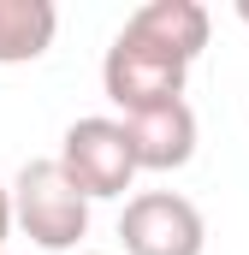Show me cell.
Segmentation results:
<instances>
[{
	"label": "cell",
	"mask_w": 249,
	"mask_h": 255,
	"mask_svg": "<svg viewBox=\"0 0 249 255\" xmlns=\"http://www.w3.org/2000/svg\"><path fill=\"white\" fill-rule=\"evenodd\" d=\"M60 36V6L54 0H0V65L42 60Z\"/></svg>",
	"instance_id": "obj_7"
},
{
	"label": "cell",
	"mask_w": 249,
	"mask_h": 255,
	"mask_svg": "<svg viewBox=\"0 0 249 255\" xmlns=\"http://www.w3.org/2000/svg\"><path fill=\"white\" fill-rule=\"evenodd\" d=\"M124 255H202L208 250V220L178 190H142L119 214Z\"/></svg>",
	"instance_id": "obj_4"
},
{
	"label": "cell",
	"mask_w": 249,
	"mask_h": 255,
	"mask_svg": "<svg viewBox=\"0 0 249 255\" xmlns=\"http://www.w3.org/2000/svg\"><path fill=\"white\" fill-rule=\"evenodd\" d=\"M83 255H101V250H83Z\"/></svg>",
	"instance_id": "obj_10"
},
{
	"label": "cell",
	"mask_w": 249,
	"mask_h": 255,
	"mask_svg": "<svg viewBox=\"0 0 249 255\" xmlns=\"http://www.w3.org/2000/svg\"><path fill=\"white\" fill-rule=\"evenodd\" d=\"M130 148H136V166L142 172H178L196 160V113L190 101H166V107H148V113H130Z\"/></svg>",
	"instance_id": "obj_5"
},
{
	"label": "cell",
	"mask_w": 249,
	"mask_h": 255,
	"mask_svg": "<svg viewBox=\"0 0 249 255\" xmlns=\"http://www.w3.org/2000/svg\"><path fill=\"white\" fill-rule=\"evenodd\" d=\"M12 208L30 244L42 250H77L89 238V196L65 178L60 160H24L12 178Z\"/></svg>",
	"instance_id": "obj_1"
},
{
	"label": "cell",
	"mask_w": 249,
	"mask_h": 255,
	"mask_svg": "<svg viewBox=\"0 0 249 255\" xmlns=\"http://www.w3.org/2000/svg\"><path fill=\"white\" fill-rule=\"evenodd\" d=\"M124 30H130V36H142L148 48L172 54V60L196 65V60H202V48H208L214 18H208V6H202V0H148V6H136V12L124 18Z\"/></svg>",
	"instance_id": "obj_6"
},
{
	"label": "cell",
	"mask_w": 249,
	"mask_h": 255,
	"mask_svg": "<svg viewBox=\"0 0 249 255\" xmlns=\"http://www.w3.org/2000/svg\"><path fill=\"white\" fill-rule=\"evenodd\" d=\"M184 77H190L184 60L148 48L130 30L113 36V48L101 60V89H107V101L119 107L124 119L130 113H148V107H166V101H184Z\"/></svg>",
	"instance_id": "obj_3"
},
{
	"label": "cell",
	"mask_w": 249,
	"mask_h": 255,
	"mask_svg": "<svg viewBox=\"0 0 249 255\" xmlns=\"http://www.w3.org/2000/svg\"><path fill=\"white\" fill-rule=\"evenodd\" d=\"M54 160L65 166V178L89 196V202L124 196V190H130V178L142 172V166H136V148H130L124 119H107V113L71 119L65 136H60V154H54Z\"/></svg>",
	"instance_id": "obj_2"
},
{
	"label": "cell",
	"mask_w": 249,
	"mask_h": 255,
	"mask_svg": "<svg viewBox=\"0 0 249 255\" xmlns=\"http://www.w3.org/2000/svg\"><path fill=\"white\" fill-rule=\"evenodd\" d=\"M238 18H244V24H249V0H238Z\"/></svg>",
	"instance_id": "obj_9"
},
{
	"label": "cell",
	"mask_w": 249,
	"mask_h": 255,
	"mask_svg": "<svg viewBox=\"0 0 249 255\" xmlns=\"http://www.w3.org/2000/svg\"><path fill=\"white\" fill-rule=\"evenodd\" d=\"M18 226V208H12V184H0V255H6V238Z\"/></svg>",
	"instance_id": "obj_8"
}]
</instances>
